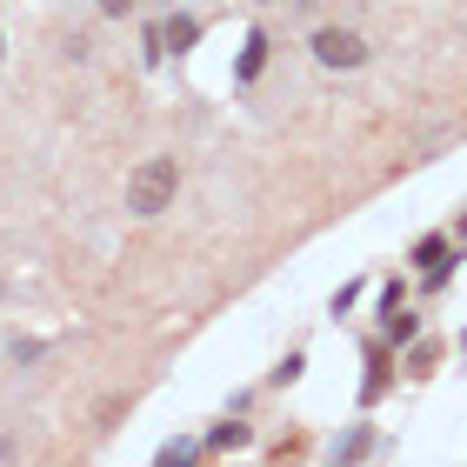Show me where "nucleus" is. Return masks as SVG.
I'll return each instance as SVG.
<instances>
[{"label": "nucleus", "instance_id": "obj_1", "mask_svg": "<svg viewBox=\"0 0 467 467\" xmlns=\"http://www.w3.org/2000/svg\"><path fill=\"white\" fill-rule=\"evenodd\" d=\"M174 194H181V161H174V154H147L134 174H127V207H134L140 221L167 214V207H174Z\"/></svg>", "mask_w": 467, "mask_h": 467}, {"label": "nucleus", "instance_id": "obj_2", "mask_svg": "<svg viewBox=\"0 0 467 467\" xmlns=\"http://www.w3.org/2000/svg\"><path fill=\"white\" fill-rule=\"evenodd\" d=\"M314 60H321V67H368V40H360L354 27H321L314 34Z\"/></svg>", "mask_w": 467, "mask_h": 467}, {"label": "nucleus", "instance_id": "obj_3", "mask_svg": "<svg viewBox=\"0 0 467 467\" xmlns=\"http://www.w3.org/2000/svg\"><path fill=\"white\" fill-rule=\"evenodd\" d=\"M388 374H394V348H388V341H368V374H360V408H380V394H388Z\"/></svg>", "mask_w": 467, "mask_h": 467}, {"label": "nucleus", "instance_id": "obj_4", "mask_svg": "<svg viewBox=\"0 0 467 467\" xmlns=\"http://www.w3.org/2000/svg\"><path fill=\"white\" fill-rule=\"evenodd\" d=\"M161 47L167 54H194L201 47V14H167L161 20Z\"/></svg>", "mask_w": 467, "mask_h": 467}, {"label": "nucleus", "instance_id": "obj_5", "mask_svg": "<svg viewBox=\"0 0 467 467\" xmlns=\"http://www.w3.org/2000/svg\"><path fill=\"white\" fill-rule=\"evenodd\" d=\"M267 47H274V40H267V27H254V34H247V47H241V60H234V80H241V88H247V80H261V67H267Z\"/></svg>", "mask_w": 467, "mask_h": 467}, {"label": "nucleus", "instance_id": "obj_6", "mask_svg": "<svg viewBox=\"0 0 467 467\" xmlns=\"http://www.w3.org/2000/svg\"><path fill=\"white\" fill-rule=\"evenodd\" d=\"M380 341L388 348H408V341H420V314H380Z\"/></svg>", "mask_w": 467, "mask_h": 467}, {"label": "nucleus", "instance_id": "obj_7", "mask_svg": "<svg viewBox=\"0 0 467 467\" xmlns=\"http://www.w3.org/2000/svg\"><path fill=\"white\" fill-rule=\"evenodd\" d=\"M247 441H254V428H247V420H221V428H207V448H214V454H227V448H247Z\"/></svg>", "mask_w": 467, "mask_h": 467}, {"label": "nucleus", "instance_id": "obj_8", "mask_svg": "<svg viewBox=\"0 0 467 467\" xmlns=\"http://www.w3.org/2000/svg\"><path fill=\"white\" fill-rule=\"evenodd\" d=\"M441 254H454V247H448V234H420V241H414V254H408V261H420V267H434V261H441Z\"/></svg>", "mask_w": 467, "mask_h": 467}, {"label": "nucleus", "instance_id": "obj_9", "mask_svg": "<svg viewBox=\"0 0 467 467\" xmlns=\"http://www.w3.org/2000/svg\"><path fill=\"white\" fill-rule=\"evenodd\" d=\"M454 261H461V254H441L434 267H420V287H428V294H441V287L454 281Z\"/></svg>", "mask_w": 467, "mask_h": 467}, {"label": "nucleus", "instance_id": "obj_10", "mask_svg": "<svg viewBox=\"0 0 467 467\" xmlns=\"http://www.w3.org/2000/svg\"><path fill=\"white\" fill-rule=\"evenodd\" d=\"M301 374H307V354H301V348H294V354L281 360V368H274V374H267V388H294V380H301Z\"/></svg>", "mask_w": 467, "mask_h": 467}, {"label": "nucleus", "instance_id": "obj_11", "mask_svg": "<svg viewBox=\"0 0 467 467\" xmlns=\"http://www.w3.org/2000/svg\"><path fill=\"white\" fill-rule=\"evenodd\" d=\"M334 454H341V461H360V454H374V428L360 420V428H354V434H348V441H341Z\"/></svg>", "mask_w": 467, "mask_h": 467}, {"label": "nucleus", "instance_id": "obj_12", "mask_svg": "<svg viewBox=\"0 0 467 467\" xmlns=\"http://www.w3.org/2000/svg\"><path fill=\"white\" fill-rule=\"evenodd\" d=\"M154 461H161V467H181V461H194V441H187V434H181V441H161V454H154Z\"/></svg>", "mask_w": 467, "mask_h": 467}, {"label": "nucleus", "instance_id": "obj_13", "mask_svg": "<svg viewBox=\"0 0 467 467\" xmlns=\"http://www.w3.org/2000/svg\"><path fill=\"white\" fill-rule=\"evenodd\" d=\"M354 301H360V281H348L341 294H334V301H327V314H334V321H348V314H354Z\"/></svg>", "mask_w": 467, "mask_h": 467}, {"label": "nucleus", "instance_id": "obj_14", "mask_svg": "<svg viewBox=\"0 0 467 467\" xmlns=\"http://www.w3.org/2000/svg\"><path fill=\"white\" fill-rule=\"evenodd\" d=\"M400 301H408V281H400V274H394V281H388V287H380V314H394Z\"/></svg>", "mask_w": 467, "mask_h": 467}, {"label": "nucleus", "instance_id": "obj_15", "mask_svg": "<svg viewBox=\"0 0 467 467\" xmlns=\"http://www.w3.org/2000/svg\"><path fill=\"white\" fill-rule=\"evenodd\" d=\"M100 14H108V20H127V14H134V0H100Z\"/></svg>", "mask_w": 467, "mask_h": 467}, {"label": "nucleus", "instance_id": "obj_16", "mask_svg": "<svg viewBox=\"0 0 467 467\" xmlns=\"http://www.w3.org/2000/svg\"><path fill=\"white\" fill-rule=\"evenodd\" d=\"M461 241H467V214H461Z\"/></svg>", "mask_w": 467, "mask_h": 467}, {"label": "nucleus", "instance_id": "obj_17", "mask_svg": "<svg viewBox=\"0 0 467 467\" xmlns=\"http://www.w3.org/2000/svg\"><path fill=\"white\" fill-rule=\"evenodd\" d=\"M0 54H7V34H0Z\"/></svg>", "mask_w": 467, "mask_h": 467}, {"label": "nucleus", "instance_id": "obj_18", "mask_svg": "<svg viewBox=\"0 0 467 467\" xmlns=\"http://www.w3.org/2000/svg\"><path fill=\"white\" fill-rule=\"evenodd\" d=\"M461 354H467V334H461Z\"/></svg>", "mask_w": 467, "mask_h": 467}]
</instances>
